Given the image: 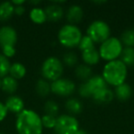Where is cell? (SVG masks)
Returning a JSON list of instances; mask_svg holds the SVG:
<instances>
[{"label":"cell","mask_w":134,"mask_h":134,"mask_svg":"<svg viewBox=\"0 0 134 134\" xmlns=\"http://www.w3.org/2000/svg\"><path fill=\"white\" fill-rule=\"evenodd\" d=\"M15 128L19 134H42L41 117L32 109H24L17 115Z\"/></svg>","instance_id":"1"},{"label":"cell","mask_w":134,"mask_h":134,"mask_svg":"<svg viewBox=\"0 0 134 134\" xmlns=\"http://www.w3.org/2000/svg\"><path fill=\"white\" fill-rule=\"evenodd\" d=\"M102 76L108 86L116 87L125 83L128 76V67L119 59L108 62L103 68Z\"/></svg>","instance_id":"2"},{"label":"cell","mask_w":134,"mask_h":134,"mask_svg":"<svg viewBox=\"0 0 134 134\" xmlns=\"http://www.w3.org/2000/svg\"><path fill=\"white\" fill-rule=\"evenodd\" d=\"M83 36L82 31L76 25L67 23L60 29L58 32V41L62 46L73 49L78 47Z\"/></svg>","instance_id":"3"},{"label":"cell","mask_w":134,"mask_h":134,"mask_svg":"<svg viewBox=\"0 0 134 134\" xmlns=\"http://www.w3.org/2000/svg\"><path fill=\"white\" fill-rule=\"evenodd\" d=\"M123 51V45L117 37H109L99 46L98 52L100 58L104 61L111 62L118 60Z\"/></svg>","instance_id":"4"},{"label":"cell","mask_w":134,"mask_h":134,"mask_svg":"<svg viewBox=\"0 0 134 134\" xmlns=\"http://www.w3.org/2000/svg\"><path fill=\"white\" fill-rule=\"evenodd\" d=\"M41 73L42 78L47 81H53L61 78L63 74V63L56 56H50L41 64Z\"/></svg>","instance_id":"5"},{"label":"cell","mask_w":134,"mask_h":134,"mask_svg":"<svg viewBox=\"0 0 134 134\" xmlns=\"http://www.w3.org/2000/svg\"><path fill=\"white\" fill-rule=\"evenodd\" d=\"M86 35L95 43L101 44L106 40L111 37V30L107 22L101 19H97L91 22L86 29Z\"/></svg>","instance_id":"6"},{"label":"cell","mask_w":134,"mask_h":134,"mask_svg":"<svg viewBox=\"0 0 134 134\" xmlns=\"http://www.w3.org/2000/svg\"><path fill=\"white\" fill-rule=\"evenodd\" d=\"M53 130L56 134H74L79 130V122L75 116L63 114L56 118V124Z\"/></svg>","instance_id":"7"},{"label":"cell","mask_w":134,"mask_h":134,"mask_svg":"<svg viewBox=\"0 0 134 134\" xmlns=\"http://www.w3.org/2000/svg\"><path fill=\"white\" fill-rule=\"evenodd\" d=\"M76 86L73 80L69 78H61L51 83L52 93L61 97H68L75 93Z\"/></svg>","instance_id":"8"},{"label":"cell","mask_w":134,"mask_h":134,"mask_svg":"<svg viewBox=\"0 0 134 134\" xmlns=\"http://www.w3.org/2000/svg\"><path fill=\"white\" fill-rule=\"evenodd\" d=\"M18 41V33L11 26H2L0 28V47L15 46Z\"/></svg>","instance_id":"9"},{"label":"cell","mask_w":134,"mask_h":134,"mask_svg":"<svg viewBox=\"0 0 134 134\" xmlns=\"http://www.w3.org/2000/svg\"><path fill=\"white\" fill-rule=\"evenodd\" d=\"M83 18H84V10L80 5H71L65 12V19L68 21V24L77 25L82 21Z\"/></svg>","instance_id":"10"},{"label":"cell","mask_w":134,"mask_h":134,"mask_svg":"<svg viewBox=\"0 0 134 134\" xmlns=\"http://www.w3.org/2000/svg\"><path fill=\"white\" fill-rule=\"evenodd\" d=\"M44 11L47 20L50 21V22H58L64 16V11H63V7L55 2L48 5L44 8Z\"/></svg>","instance_id":"11"},{"label":"cell","mask_w":134,"mask_h":134,"mask_svg":"<svg viewBox=\"0 0 134 134\" xmlns=\"http://www.w3.org/2000/svg\"><path fill=\"white\" fill-rule=\"evenodd\" d=\"M5 105H6V108L8 112L17 114V115H19L25 109L23 99L15 95L9 96L5 101Z\"/></svg>","instance_id":"12"},{"label":"cell","mask_w":134,"mask_h":134,"mask_svg":"<svg viewBox=\"0 0 134 134\" xmlns=\"http://www.w3.org/2000/svg\"><path fill=\"white\" fill-rule=\"evenodd\" d=\"M81 57H82V60L85 64L89 65V66L97 64L101 59L100 55H99L98 50L96 47L88 49V50L86 51H83L82 54H81Z\"/></svg>","instance_id":"13"},{"label":"cell","mask_w":134,"mask_h":134,"mask_svg":"<svg viewBox=\"0 0 134 134\" xmlns=\"http://www.w3.org/2000/svg\"><path fill=\"white\" fill-rule=\"evenodd\" d=\"M86 84L87 85L88 88L91 92L92 97H93L94 94L108 87V84L104 80L102 75H93L89 80L86 81Z\"/></svg>","instance_id":"14"},{"label":"cell","mask_w":134,"mask_h":134,"mask_svg":"<svg viewBox=\"0 0 134 134\" xmlns=\"http://www.w3.org/2000/svg\"><path fill=\"white\" fill-rule=\"evenodd\" d=\"M114 97H115V96H114L113 90H111L108 86L107 88H104L97 93L94 94L92 99L97 104H108L113 100Z\"/></svg>","instance_id":"15"},{"label":"cell","mask_w":134,"mask_h":134,"mask_svg":"<svg viewBox=\"0 0 134 134\" xmlns=\"http://www.w3.org/2000/svg\"><path fill=\"white\" fill-rule=\"evenodd\" d=\"M113 92L115 97L119 101H127L132 96V88L127 83H123V84L116 86Z\"/></svg>","instance_id":"16"},{"label":"cell","mask_w":134,"mask_h":134,"mask_svg":"<svg viewBox=\"0 0 134 134\" xmlns=\"http://www.w3.org/2000/svg\"><path fill=\"white\" fill-rule=\"evenodd\" d=\"M75 75L77 79H79L83 83H85L93 76V70H92L91 66H89V65L81 63V64H78L75 67Z\"/></svg>","instance_id":"17"},{"label":"cell","mask_w":134,"mask_h":134,"mask_svg":"<svg viewBox=\"0 0 134 134\" xmlns=\"http://www.w3.org/2000/svg\"><path fill=\"white\" fill-rule=\"evenodd\" d=\"M64 108L69 115H78L83 111V103L75 97H69L64 103Z\"/></svg>","instance_id":"18"},{"label":"cell","mask_w":134,"mask_h":134,"mask_svg":"<svg viewBox=\"0 0 134 134\" xmlns=\"http://www.w3.org/2000/svg\"><path fill=\"white\" fill-rule=\"evenodd\" d=\"M18 80L14 79L10 75H7L4 78H2V82H1V90L4 93L8 94V95H14L16 91L18 90Z\"/></svg>","instance_id":"19"},{"label":"cell","mask_w":134,"mask_h":134,"mask_svg":"<svg viewBox=\"0 0 134 134\" xmlns=\"http://www.w3.org/2000/svg\"><path fill=\"white\" fill-rule=\"evenodd\" d=\"M35 91L39 97H47L51 93V83L44 78H40L37 80L35 84Z\"/></svg>","instance_id":"20"},{"label":"cell","mask_w":134,"mask_h":134,"mask_svg":"<svg viewBox=\"0 0 134 134\" xmlns=\"http://www.w3.org/2000/svg\"><path fill=\"white\" fill-rule=\"evenodd\" d=\"M27 74V69L24 64L21 63H13L10 65V69L8 75L13 77L16 80H20L25 77Z\"/></svg>","instance_id":"21"},{"label":"cell","mask_w":134,"mask_h":134,"mask_svg":"<svg viewBox=\"0 0 134 134\" xmlns=\"http://www.w3.org/2000/svg\"><path fill=\"white\" fill-rule=\"evenodd\" d=\"M14 15V6L11 2L0 3V21L4 22L11 19Z\"/></svg>","instance_id":"22"},{"label":"cell","mask_w":134,"mask_h":134,"mask_svg":"<svg viewBox=\"0 0 134 134\" xmlns=\"http://www.w3.org/2000/svg\"><path fill=\"white\" fill-rule=\"evenodd\" d=\"M30 19L35 24H43L45 21H47L45 11L43 8L33 7L30 11Z\"/></svg>","instance_id":"23"},{"label":"cell","mask_w":134,"mask_h":134,"mask_svg":"<svg viewBox=\"0 0 134 134\" xmlns=\"http://www.w3.org/2000/svg\"><path fill=\"white\" fill-rule=\"evenodd\" d=\"M120 60L127 67L134 66V48L125 47L121 52Z\"/></svg>","instance_id":"24"},{"label":"cell","mask_w":134,"mask_h":134,"mask_svg":"<svg viewBox=\"0 0 134 134\" xmlns=\"http://www.w3.org/2000/svg\"><path fill=\"white\" fill-rule=\"evenodd\" d=\"M120 41L125 47L134 48V28L124 30L120 36Z\"/></svg>","instance_id":"25"},{"label":"cell","mask_w":134,"mask_h":134,"mask_svg":"<svg viewBox=\"0 0 134 134\" xmlns=\"http://www.w3.org/2000/svg\"><path fill=\"white\" fill-rule=\"evenodd\" d=\"M43 110H44L45 114L49 116H52V117L57 118L59 116L60 111V107L54 100H47L44 103L43 106Z\"/></svg>","instance_id":"26"},{"label":"cell","mask_w":134,"mask_h":134,"mask_svg":"<svg viewBox=\"0 0 134 134\" xmlns=\"http://www.w3.org/2000/svg\"><path fill=\"white\" fill-rule=\"evenodd\" d=\"M63 63L67 67H76L78 63V56L74 52H67L63 56Z\"/></svg>","instance_id":"27"},{"label":"cell","mask_w":134,"mask_h":134,"mask_svg":"<svg viewBox=\"0 0 134 134\" xmlns=\"http://www.w3.org/2000/svg\"><path fill=\"white\" fill-rule=\"evenodd\" d=\"M10 65L11 63L9 60L0 52V78H4L5 76L8 75Z\"/></svg>","instance_id":"28"},{"label":"cell","mask_w":134,"mask_h":134,"mask_svg":"<svg viewBox=\"0 0 134 134\" xmlns=\"http://www.w3.org/2000/svg\"><path fill=\"white\" fill-rule=\"evenodd\" d=\"M94 47H95V42H94L87 35L83 36L82 39H81V41H80V43H79V45H78V48L81 52L88 50V49L94 48Z\"/></svg>","instance_id":"29"},{"label":"cell","mask_w":134,"mask_h":134,"mask_svg":"<svg viewBox=\"0 0 134 134\" xmlns=\"http://www.w3.org/2000/svg\"><path fill=\"white\" fill-rule=\"evenodd\" d=\"M41 123H42L43 128L54 129L55 124H56V118L44 114V115L41 117Z\"/></svg>","instance_id":"30"},{"label":"cell","mask_w":134,"mask_h":134,"mask_svg":"<svg viewBox=\"0 0 134 134\" xmlns=\"http://www.w3.org/2000/svg\"><path fill=\"white\" fill-rule=\"evenodd\" d=\"M77 92H78V95L83 98H89V97L92 98V94L90 92L89 88H88L87 85L86 84V82L80 84V86L77 88Z\"/></svg>","instance_id":"31"},{"label":"cell","mask_w":134,"mask_h":134,"mask_svg":"<svg viewBox=\"0 0 134 134\" xmlns=\"http://www.w3.org/2000/svg\"><path fill=\"white\" fill-rule=\"evenodd\" d=\"M1 50H2V54L5 56V57L8 58V59L14 57V56H15V54H16V48H15V46L3 47V48H1Z\"/></svg>","instance_id":"32"},{"label":"cell","mask_w":134,"mask_h":134,"mask_svg":"<svg viewBox=\"0 0 134 134\" xmlns=\"http://www.w3.org/2000/svg\"><path fill=\"white\" fill-rule=\"evenodd\" d=\"M8 109H7L5 103L0 101V121H3L6 119L7 116H8Z\"/></svg>","instance_id":"33"},{"label":"cell","mask_w":134,"mask_h":134,"mask_svg":"<svg viewBox=\"0 0 134 134\" xmlns=\"http://www.w3.org/2000/svg\"><path fill=\"white\" fill-rule=\"evenodd\" d=\"M26 11V8H25L24 6H17V7H14V14L19 17L22 16L23 14L25 13Z\"/></svg>","instance_id":"34"},{"label":"cell","mask_w":134,"mask_h":134,"mask_svg":"<svg viewBox=\"0 0 134 134\" xmlns=\"http://www.w3.org/2000/svg\"><path fill=\"white\" fill-rule=\"evenodd\" d=\"M12 4H13L14 7H17V6H23L25 3V1L23 0H20V1H12Z\"/></svg>","instance_id":"35"},{"label":"cell","mask_w":134,"mask_h":134,"mask_svg":"<svg viewBox=\"0 0 134 134\" xmlns=\"http://www.w3.org/2000/svg\"><path fill=\"white\" fill-rule=\"evenodd\" d=\"M74 134H88L87 131L85 130H83V129H79L78 130H76V131L75 132Z\"/></svg>","instance_id":"36"},{"label":"cell","mask_w":134,"mask_h":134,"mask_svg":"<svg viewBox=\"0 0 134 134\" xmlns=\"http://www.w3.org/2000/svg\"><path fill=\"white\" fill-rule=\"evenodd\" d=\"M29 3H30V5L35 6V8H36V6H38L39 4H41V1H39V0H35V1H30Z\"/></svg>","instance_id":"37"},{"label":"cell","mask_w":134,"mask_h":134,"mask_svg":"<svg viewBox=\"0 0 134 134\" xmlns=\"http://www.w3.org/2000/svg\"><path fill=\"white\" fill-rule=\"evenodd\" d=\"M94 4H96V5H99V4H105V1H94Z\"/></svg>","instance_id":"38"},{"label":"cell","mask_w":134,"mask_h":134,"mask_svg":"<svg viewBox=\"0 0 134 134\" xmlns=\"http://www.w3.org/2000/svg\"><path fill=\"white\" fill-rule=\"evenodd\" d=\"M1 82H2V78H0V90H1Z\"/></svg>","instance_id":"39"},{"label":"cell","mask_w":134,"mask_h":134,"mask_svg":"<svg viewBox=\"0 0 134 134\" xmlns=\"http://www.w3.org/2000/svg\"><path fill=\"white\" fill-rule=\"evenodd\" d=\"M0 134H3V133H0Z\"/></svg>","instance_id":"40"}]
</instances>
